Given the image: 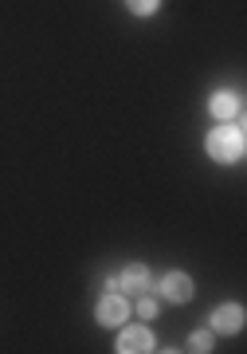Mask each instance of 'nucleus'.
I'll return each mask as SVG.
<instances>
[{
    "mask_svg": "<svg viewBox=\"0 0 247 354\" xmlns=\"http://www.w3.org/2000/svg\"><path fill=\"white\" fill-rule=\"evenodd\" d=\"M212 346V335L208 330H197V335H192V351H208Z\"/></svg>",
    "mask_w": 247,
    "mask_h": 354,
    "instance_id": "1a4fd4ad",
    "label": "nucleus"
},
{
    "mask_svg": "<svg viewBox=\"0 0 247 354\" xmlns=\"http://www.w3.org/2000/svg\"><path fill=\"white\" fill-rule=\"evenodd\" d=\"M208 153L216 162H235V158H244V130L239 127H216L208 134Z\"/></svg>",
    "mask_w": 247,
    "mask_h": 354,
    "instance_id": "f257e3e1",
    "label": "nucleus"
},
{
    "mask_svg": "<svg viewBox=\"0 0 247 354\" xmlns=\"http://www.w3.org/2000/svg\"><path fill=\"white\" fill-rule=\"evenodd\" d=\"M146 279H149L146 268H141V264H130L122 276L114 279V283H118V288H130V291H146Z\"/></svg>",
    "mask_w": 247,
    "mask_h": 354,
    "instance_id": "423d86ee",
    "label": "nucleus"
},
{
    "mask_svg": "<svg viewBox=\"0 0 247 354\" xmlns=\"http://www.w3.org/2000/svg\"><path fill=\"white\" fill-rule=\"evenodd\" d=\"M130 315V307H126V299L122 295H102L99 299V323H106V327H118V323H122V319Z\"/></svg>",
    "mask_w": 247,
    "mask_h": 354,
    "instance_id": "f03ea898",
    "label": "nucleus"
},
{
    "mask_svg": "<svg viewBox=\"0 0 247 354\" xmlns=\"http://www.w3.org/2000/svg\"><path fill=\"white\" fill-rule=\"evenodd\" d=\"M212 327H216V330H239V327H244V311H239L235 304L220 307V311L212 315Z\"/></svg>",
    "mask_w": 247,
    "mask_h": 354,
    "instance_id": "39448f33",
    "label": "nucleus"
},
{
    "mask_svg": "<svg viewBox=\"0 0 247 354\" xmlns=\"http://www.w3.org/2000/svg\"><path fill=\"white\" fill-rule=\"evenodd\" d=\"M137 311H141V315H157V299H153V295H141Z\"/></svg>",
    "mask_w": 247,
    "mask_h": 354,
    "instance_id": "9d476101",
    "label": "nucleus"
},
{
    "mask_svg": "<svg viewBox=\"0 0 247 354\" xmlns=\"http://www.w3.org/2000/svg\"><path fill=\"white\" fill-rule=\"evenodd\" d=\"M130 12H137V16L157 12V0H130Z\"/></svg>",
    "mask_w": 247,
    "mask_h": 354,
    "instance_id": "6e6552de",
    "label": "nucleus"
},
{
    "mask_svg": "<svg viewBox=\"0 0 247 354\" xmlns=\"http://www.w3.org/2000/svg\"><path fill=\"white\" fill-rule=\"evenodd\" d=\"M212 114H216V118H235V114H239V99H235L232 91H220V95L212 99Z\"/></svg>",
    "mask_w": 247,
    "mask_h": 354,
    "instance_id": "0eeeda50",
    "label": "nucleus"
},
{
    "mask_svg": "<svg viewBox=\"0 0 247 354\" xmlns=\"http://www.w3.org/2000/svg\"><path fill=\"white\" fill-rule=\"evenodd\" d=\"M153 346V339H149V330L146 327H126L122 330V339H118V351L122 354H141Z\"/></svg>",
    "mask_w": 247,
    "mask_h": 354,
    "instance_id": "7ed1b4c3",
    "label": "nucleus"
},
{
    "mask_svg": "<svg viewBox=\"0 0 247 354\" xmlns=\"http://www.w3.org/2000/svg\"><path fill=\"white\" fill-rule=\"evenodd\" d=\"M161 291H165L173 304H185V299H192V279H188L185 272H173V276H165Z\"/></svg>",
    "mask_w": 247,
    "mask_h": 354,
    "instance_id": "20e7f679",
    "label": "nucleus"
}]
</instances>
